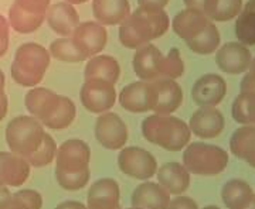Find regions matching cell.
<instances>
[{
    "instance_id": "1",
    "label": "cell",
    "mask_w": 255,
    "mask_h": 209,
    "mask_svg": "<svg viewBox=\"0 0 255 209\" xmlns=\"http://www.w3.org/2000/svg\"><path fill=\"white\" fill-rule=\"evenodd\" d=\"M142 135L149 143L167 151H180L190 143L191 130L182 119L172 115L153 113L143 119Z\"/></svg>"
},
{
    "instance_id": "2",
    "label": "cell",
    "mask_w": 255,
    "mask_h": 209,
    "mask_svg": "<svg viewBox=\"0 0 255 209\" xmlns=\"http://www.w3.org/2000/svg\"><path fill=\"white\" fill-rule=\"evenodd\" d=\"M51 55L46 47L37 43H26L18 47L10 67L11 78L21 86L34 88L43 81L50 67Z\"/></svg>"
},
{
    "instance_id": "3",
    "label": "cell",
    "mask_w": 255,
    "mask_h": 209,
    "mask_svg": "<svg viewBox=\"0 0 255 209\" xmlns=\"http://www.w3.org/2000/svg\"><path fill=\"white\" fill-rule=\"evenodd\" d=\"M228 153L223 147L204 141H193L184 147L183 165L194 175H219L227 168Z\"/></svg>"
},
{
    "instance_id": "4",
    "label": "cell",
    "mask_w": 255,
    "mask_h": 209,
    "mask_svg": "<svg viewBox=\"0 0 255 209\" xmlns=\"http://www.w3.org/2000/svg\"><path fill=\"white\" fill-rule=\"evenodd\" d=\"M46 130L43 123L33 116H16L6 128V143L14 154L27 157L40 147Z\"/></svg>"
},
{
    "instance_id": "5",
    "label": "cell",
    "mask_w": 255,
    "mask_h": 209,
    "mask_svg": "<svg viewBox=\"0 0 255 209\" xmlns=\"http://www.w3.org/2000/svg\"><path fill=\"white\" fill-rule=\"evenodd\" d=\"M118 167L122 173L135 180L147 181L156 175L157 161L155 155L143 147L129 145L121 148L118 154Z\"/></svg>"
},
{
    "instance_id": "6",
    "label": "cell",
    "mask_w": 255,
    "mask_h": 209,
    "mask_svg": "<svg viewBox=\"0 0 255 209\" xmlns=\"http://www.w3.org/2000/svg\"><path fill=\"white\" fill-rule=\"evenodd\" d=\"M81 105L91 113L101 115L105 113L117 102V89L115 85L102 79H85L82 83Z\"/></svg>"
},
{
    "instance_id": "7",
    "label": "cell",
    "mask_w": 255,
    "mask_h": 209,
    "mask_svg": "<svg viewBox=\"0 0 255 209\" xmlns=\"http://www.w3.org/2000/svg\"><path fill=\"white\" fill-rule=\"evenodd\" d=\"M152 110L159 115H172L182 106L183 89L176 79L157 78L149 81Z\"/></svg>"
},
{
    "instance_id": "8",
    "label": "cell",
    "mask_w": 255,
    "mask_h": 209,
    "mask_svg": "<svg viewBox=\"0 0 255 209\" xmlns=\"http://www.w3.org/2000/svg\"><path fill=\"white\" fill-rule=\"evenodd\" d=\"M95 139L107 150H121L128 141V126L114 112L101 113L95 122Z\"/></svg>"
},
{
    "instance_id": "9",
    "label": "cell",
    "mask_w": 255,
    "mask_h": 209,
    "mask_svg": "<svg viewBox=\"0 0 255 209\" xmlns=\"http://www.w3.org/2000/svg\"><path fill=\"white\" fill-rule=\"evenodd\" d=\"M91 150L81 139H68L57 148L55 170L65 173H75L90 168Z\"/></svg>"
},
{
    "instance_id": "10",
    "label": "cell",
    "mask_w": 255,
    "mask_h": 209,
    "mask_svg": "<svg viewBox=\"0 0 255 209\" xmlns=\"http://www.w3.org/2000/svg\"><path fill=\"white\" fill-rule=\"evenodd\" d=\"M74 43L87 58L98 55L105 48L108 41V31L98 21L80 23L73 33Z\"/></svg>"
},
{
    "instance_id": "11",
    "label": "cell",
    "mask_w": 255,
    "mask_h": 209,
    "mask_svg": "<svg viewBox=\"0 0 255 209\" xmlns=\"http://www.w3.org/2000/svg\"><path fill=\"white\" fill-rule=\"evenodd\" d=\"M227 92V83L223 76L217 73H204L191 88V99L200 106H217L224 99Z\"/></svg>"
},
{
    "instance_id": "12",
    "label": "cell",
    "mask_w": 255,
    "mask_h": 209,
    "mask_svg": "<svg viewBox=\"0 0 255 209\" xmlns=\"http://www.w3.org/2000/svg\"><path fill=\"white\" fill-rule=\"evenodd\" d=\"M251 63H253L251 51L247 48V46L238 41H231L223 47H219L216 53L217 67L221 71L231 75H238L248 71Z\"/></svg>"
},
{
    "instance_id": "13",
    "label": "cell",
    "mask_w": 255,
    "mask_h": 209,
    "mask_svg": "<svg viewBox=\"0 0 255 209\" xmlns=\"http://www.w3.org/2000/svg\"><path fill=\"white\" fill-rule=\"evenodd\" d=\"M153 38L155 34L149 23L135 11L119 24V41L127 48L137 50L149 44Z\"/></svg>"
},
{
    "instance_id": "14",
    "label": "cell",
    "mask_w": 255,
    "mask_h": 209,
    "mask_svg": "<svg viewBox=\"0 0 255 209\" xmlns=\"http://www.w3.org/2000/svg\"><path fill=\"white\" fill-rule=\"evenodd\" d=\"M187 125L194 136L200 139H216L224 130L226 119L216 106H206L196 110Z\"/></svg>"
},
{
    "instance_id": "15",
    "label": "cell",
    "mask_w": 255,
    "mask_h": 209,
    "mask_svg": "<svg viewBox=\"0 0 255 209\" xmlns=\"http://www.w3.org/2000/svg\"><path fill=\"white\" fill-rule=\"evenodd\" d=\"M31 165L21 155L0 151V185L20 187L27 181Z\"/></svg>"
},
{
    "instance_id": "16",
    "label": "cell",
    "mask_w": 255,
    "mask_h": 209,
    "mask_svg": "<svg viewBox=\"0 0 255 209\" xmlns=\"http://www.w3.org/2000/svg\"><path fill=\"white\" fill-rule=\"evenodd\" d=\"M121 191L112 178H101L91 184L87 194V209H121Z\"/></svg>"
},
{
    "instance_id": "17",
    "label": "cell",
    "mask_w": 255,
    "mask_h": 209,
    "mask_svg": "<svg viewBox=\"0 0 255 209\" xmlns=\"http://www.w3.org/2000/svg\"><path fill=\"white\" fill-rule=\"evenodd\" d=\"M162 58V51L150 43L137 48L132 58L133 72L140 81H155L159 78Z\"/></svg>"
},
{
    "instance_id": "18",
    "label": "cell",
    "mask_w": 255,
    "mask_h": 209,
    "mask_svg": "<svg viewBox=\"0 0 255 209\" xmlns=\"http://www.w3.org/2000/svg\"><path fill=\"white\" fill-rule=\"evenodd\" d=\"M46 20L50 28L63 37L73 36L74 30L80 24L77 10L67 1L50 4L46 13Z\"/></svg>"
},
{
    "instance_id": "19",
    "label": "cell",
    "mask_w": 255,
    "mask_h": 209,
    "mask_svg": "<svg viewBox=\"0 0 255 209\" xmlns=\"http://www.w3.org/2000/svg\"><path fill=\"white\" fill-rule=\"evenodd\" d=\"M132 207L142 209H167L170 194L159 182L145 181L139 184L130 197Z\"/></svg>"
},
{
    "instance_id": "20",
    "label": "cell",
    "mask_w": 255,
    "mask_h": 209,
    "mask_svg": "<svg viewBox=\"0 0 255 209\" xmlns=\"http://www.w3.org/2000/svg\"><path fill=\"white\" fill-rule=\"evenodd\" d=\"M121 106L132 113H146L152 110L150 88L147 81H136L122 88L118 96Z\"/></svg>"
},
{
    "instance_id": "21",
    "label": "cell",
    "mask_w": 255,
    "mask_h": 209,
    "mask_svg": "<svg viewBox=\"0 0 255 209\" xmlns=\"http://www.w3.org/2000/svg\"><path fill=\"white\" fill-rule=\"evenodd\" d=\"M157 182L170 195H182L190 185V173L182 163L169 161L164 163L156 171Z\"/></svg>"
},
{
    "instance_id": "22",
    "label": "cell",
    "mask_w": 255,
    "mask_h": 209,
    "mask_svg": "<svg viewBox=\"0 0 255 209\" xmlns=\"http://www.w3.org/2000/svg\"><path fill=\"white\" fill-rule=\"evenodd\" d=\"M210 20L203 11L194 9H184L179 11L172 20V28L184 41L197 37L210 24Z\"/></svg>"
},
{
    "instance_id": "23",
    "label": "cell",
    "mask_w": 255,
    "mask_h": 209,
    "mask_svg": "<svg viewBox=\"0 0 255 209\" xmlns=\"http://www.w3.org/2000/svg\"><path fill=\"white\" fill-rule=\"evenodd\" d=\"M60 95L47 88H33L24 96V105L33 118L41 123L46 120L58 103Z\"/></svg>"
},
{
    "instance_id": "24",
    "label": "cell",
    "mask_w": 255,
    "mask_h": 209,
    "mask_svg": "<svg viewBox=\"0 0 255 209\" xmlns=\"http://www.w3.org/2000/svg\"><path fill=\"white\" fill-rule=\"evenodd\" d=\"M92 13L102 26H117L130 14V4L129 0H92Z\"/></svg>"
},
{
    "instance_id": "25",
    "label": "cell",
    "mask_w": 255,
    "mask_h": 209,
    "mask_svg": "<svg viewBox=\"0 0 255 209\" xmlns=\"http://www.w3.org/2000/svg\"><path fill=\"white\" fill-rule=\"evenodd\" d=\"M121 75V67L117 58L112 55H94L88 58L84 78L85 79H102V81L117 83Z\"/></svg>"
},
{
    "instance_id": "26",
    "label": "cell",
    "mask_w": 255,
    "mask_h": 209,
    "mask_svg": "<svg viewBox=\"0 0 255 209\" xmlns=\"http://www.w3.org/2000/svg\"><path fill=\"white\" fill-rule=\"evenodd\" d=\"M230 150L240 160L255 168V126L243 125L230 139Z\"/></svg>"
},
{
    "instance_id": "27",
    "label": "cell",
    "mask_w": 255,
    "mask_h": 209,
    "mask_svg": "<svg viewBox=\"0 0 255 209\" xmlns=\"http://www.w3.org/2000/svg\"><path fill=\"white\" fill-rule=\"evenodd\" d=\"M254 191L244 180L233 178L221 188V200L228 209H243L253 201Z\"/></svg>"
},
{
    "instance_id": "28",
    "label": "cell",
    "mask_w": 255,
    "mask_h": 209,
    "mask_svg": "<svg viewBox=\"0 0 255 209\" xmlns=\"http://www.w3.org/2000/svg\"><path fill=\"white\" fill-rule=\"evenodd\" d=\"M75 116H77L75 103L70 98L60 95L57 106L51 112V115L43 122V126L53 129V130H63L71 126Z\"/></svg>"
},
{
    "instance_id": "29",
    "label": "cell",
    "mask_w": 255,
    "mask_h": 209,
    "mask_svg": "<svg viewBox=\"0 0 255 209\" xmlns=\"http://www.w3.org/2000/svg\"><path fill=\"white\" fill-rule=\"evenodd\" d=\"M243 0H206L203 13L213 21H228L241 13Z\"/></svg>"
},
{
    "instance_id": "30",
    "label": "cell",
    "mask_w": 255,
    "mask_h": 209,
    "mask_svg": "<svg viewBox=\"0 0 255 209\" xmlns=\"http://www.w3.org/2000/svg\"><path fill=\"white\" fill-rule=\"evenodd\" d=\"M46 16L41 14H33L20 9L16 3H13L9 9V26L17 33L21 34H30L40 28Z\"/></svg>"
},
{
    "instance_id": "31",
    "label": "cell",
    "mask_w": 255,
    "mask_h": 209,
    "mask_svg": "<svg viewBox=\"0 0 255 209\" xmlns=\"http://www.w3.org/2000/svg\"><path fill=\"white\" fill-rule=\"evenodd\" d=\"M220 43H221L220 31L213 21H210L209 26L204 28V31L200 33L199 36L186 41L187 47L193 53L200 55H209L216 53L219 50Z\"/></svg>"
},
{
    "instance_id": "32",
    "label": "cell",
    "mask_w": 255,
    "mask_h": 209,
    "mask_svg": "<svg viewBox=\"0 0 255 209\" xmlns=\"http://www.w3.org/2000/svg\"><path fill=\"white\" fill-rule=\"evenodd\" d=\"M50 55L54 57L55 60L63 61V63H81L84 60H88L81 50L74 43L73 37H60L55 38L50 44Z\"/></svg>"
},
{
    "instance_id": "33",
    "label": "cell",
    "mask_w": 255,
    "mask_h": 209,
    "mask_svg": "<svg viewBox=\"0 0 255 209\" xmlns=\"http://www.w3.org/2000/svg\"><path fill=\"white\" fill-rule=\"evenodd\" d=\"M57 143L53 139L51 135L46 133L44 137H43V141L40 147L37 148L36 151L33 154H30L26 157V160L28 161V164L31 167H36V168H40V167H46L48 164H51L55 160V154H57Z\"/></svg>"
},
{
    "instance_id": "34",
    "label": "cell",
    "mask_w": 255,
    "mask_h": 209,
    "mask_svg": "<svg viewBox=\"0 0 255 209\" xmlns=\"http://www.w3.org/2000/svg\"><path fill=\"white\" fill-rule=\"evenodd\" d=\"M135 13H137L139 16H142L149 23V26L153 30L155 38H159V37L163 36L164 33L169 30V27H170V18L167 16V13L164 11V9L140 7V6H137Z\"/></svg>"
},
{
    "instance_id": "35",
    "label": "cell",
    "mask_w": 255,
    "mask_h": 209,
    "mask_svg": "<svg viewBox=\"0 0 255 209\" xmlns=\"http://www.w3.org/2000/svg\"><path fill=\"white\" fill-rule=\"evenodd\" d=\"M184 73V63H183L182 54L177 47L169 50V53L163 55L160 70H159V78H169V79H177Z\"/></svg>"
},
{
    "instance_id": "36",
    "label": "cell",
    "mask_w": 255,
    "mask_h": 209,
    "mask_svg": "<svg viewBox=\"0 0 255 209\" xmlns=\"http://www.w3.org/2000/svg\"><path fill=\"white\" fill-rule=\"evenodd\" d=\"M236 36L238 43L255 46V13L243 10L236 17Z\"/></svg>"
},
{
    "instance_id": "37",
    "label": "cell",
    "mask_w": 255,
    "mask_h": 209,
    "mask_svg": "<svg viewBox=\"0 0 255 209\" xmlns=\"http://www.w3.org/2000/svg\"><path fill=\"white\" fill-rule=\"evenodd\" d=\"M91 178L90 168L82 170V171H75V173H65V171H58L55 170V180L57 184L67 190V191H78L84 188Z\"/></svg>"
},
{
    "instance_id": "38",
    "label": "cell",
    "mask_w": 255,
    "mask_h": 209,
    "mask_svg": "<svg viewBox=\"0 0 255 209\" xmlns=\"http://www.w3.org/2000/svg\"><path fill=\"white\" fill-rule=\"evenodd\" d=\"M11 198L27 209H41L43 197L34 190H20L16 194H11Z\"/></svg>"
},
{
    "instance_id": "39",
    "label": "cell",
    "mask_w": 255,
    "mask_h": 209,
    "mask_svg": "<svg viewBox=\"0 0 255 209\" xmlns=\"http://www.w3.org/2000/svg\"><path fill=\"white\" fill-rule=\"evenodd\" d=\"M14 3L17 4L20 9L24 10V11L33 13V14L46 16L51 0H14Z\"/></svg>"
},
{
    "instance_id": "40",
    "label": "cell",
    "mask_w": 255,
    "mask_h": 209,
    "mask_svg": "<svg viewBox=\"0 0 255 209\" xmlns=\"http://www.w3.org/2000/svg\"><path fill=\"white\" fill-rule=\"evenodd\" d=\"M231 113H233V119L240 123V125H248V118H247V95L241 93L233 102L231 106Z\"/></svg>"
},
{
    "instance_id": "41",
    "label": "cell",
    "mask_w": 255,
    "mask_h": 209,
    "mask_svg": "<svg viewBox=\"0 0 255 209\" xmlns=\"http://www.w3.org/2000/svg\"><path fill=\"white\" fill-rule=\"evenodd\" d=\"M167 209H199L197 202L186 195H177L176 198L170 200Z\"/></svg>"
},
{
    "instance_id": "42",
    "label": "cell",
    "mask_w": 255,
    "mask_h": 209,
    "mask_svg": "<svg viewBox=\"0 0 255 209\" xmlns=\"http://www.w3.org/2000/svg\"><path fill=\"white\" fill-rule=\"evenodd\" d=\"M9 21L0 14V58L9 48Z\"/></svg>"
},
{
    "instance_id": "43",
    "label": "cell",
    "mask_w": 255,
    "mask_h": 209,
    "mask_svg": "<svg viewBox=\"0 0 255 209\" xmlns=\"http://www.w3.org/2000/svg\"><path fill=\"white\" fill-rule=\"evenodd\" d=\"M241 93H255V71H248L244 75L241 85H240Z\"/></svg>"
},
{
    "instance_id": "44",
    "label": "cell",
    "mask_w": 255,
    "mask_h": 209,
    "mask_svg": "<svg viewBox=\"0 0 255 209\" xmlns=\"http://www.w3.org/2000/svg\"><path fill=\"white\" fill-rule=\"evenodd\" d=\"M247 95V118L248 125L255 126V93H246Z\"/></svg>"
},
{
    "instance_id": "45",
    "label": "cell",
    "mask_w": 255,
    "mask_h": 209,
    "mask_svg": "<svg viewBox=\"0 0 255 209\" xmlns=\"http://www.w3.org/2000/svg\"><path fill=\"white\" fill-rule=\"evenodd\" d=\"M140 7H155V9H164L169 0H137Z\"/></svg>"
},
{
    "instance_id": "46",
    "label": "cell",
    "mask_w": 255,
    "mask_h": 209,
    "mask_svg": "<svg viewBox=\"0 0 255 209\" xmlns=\"http://www.w3.org/2000/svg\"><path fill=\"white\" fill-rule=\"evenodd\" d=\"M54 209H87V205H84L80 201H64Z\"/></svg>"
},
{
    "instance_id": "47",
    "label": "cell",
    "mask_w": 255,
    "mask_h": 209,
    "mask_svg": "<svg viewBox=\"0 0 255 209\" xmlns=\"http://www.w3.org/2000/svg\"><path fill=\"white\" fill-rule=\"evenodd\" d=\"M11 200V194H10L7 187L0 185V209H4L7 207V204Z\"/></svg>"
},
{
    "instance_id": "48",
    "label": "cell",
    "mask_w": 255,
    "mask_h": 209,
    "mask_svg": "<svg viewBox=\"0 0 255 209\" xmlns=\"http://www.w3.org/2000/svg\"><path fill=\"white\" fill-rule=\"evenodd\" d=\"M7 109H9V99H7V95H6V93H0V122L6 118Z\"/></svg>"
},
{
    "instance_id": "49",
    "label": "cell",
    "mask_w": 255,
    "mask_h": 209,
    "mask_svg": "<svg viewBox=\"0 0 255 209\" xmlns=\"http://www.w3.org/2000/svg\"><path fill=\"white\" fill-rule=\"evenodd\" d=\"M183 1H184V4L187 6V9H194L203 11L204 1H206V0H183Z\"/></svg>"
},
{
    "instance_id": "50",
    "label": "cell",
    "mask_w": 255,
    "mask_h": 209,
    "mask_svg": "<svg viewBox=\"0 0 255 209\" xmlns=\"http://www.w3.org/2000/svg\"><path fill=\"white\" fill-rule=\"evenodd\" d=\"M4 209H27V208H24L23 205H20L18 202H16V201L11 198L9 204H7V207H6Z\"/></svg>"
},
{
    "instance_id": "51",
    "label": "cell",
    "mask_w": 255,
    "mask_h": 209,
    "mask_svg": "<svg viewBox=\"0 0 255 209\" xmlns=\"http://www.w3.org/2000/svg\"><path fill=\"white\" fill-rule=\"evenodd\" d=\"M244 10L246 11H251V13H255V0H248L244 6Z\"/></svg>"
},
{
    "instance_id": "52",
    "label": "cell",
    "mask_w": 255,
    "mask_h": 209,
    "mask_svg": "<svg viewBox=\"0 0 255 209\" xmlns=\"http://www.w3.org/2000/svg\"><path fill=\"white\" fill-rule=\"evenodd\" d=\"M4 85H6V76L0 70V93H4Z\"/></svg>"
},
{
    "instance_id": "53",
    "label": "cell",
    "mask_w": 255,
    "mask_h": 209,
    "mask_svg": "<svg viewBox=\"0 0 255 209\" xmlns=\"http://www.w3.org/2000/svg\"><path fill=\"white\" fill-rule=\"evenodd\" d=\"M67 3H70V4H82V3H87L88 0H65Z\"/></svg>"
},
{
    "instance_id": "54",
    "label": "cell",
    "mask_w": 255,
    "mask_h": 209,
    "mask_svg": "<svg viewBox=\"0 0 255 209\" xmlns=\"http://www.w3.org/2000/svg\"><path fill=\"white\" fill-rule=\"evenodd\" d=\"M243 209H255V195H254V198H253V201L247 205L246 208H243Z\"/></svg>"
},
{
    "instance_id": "55",
    "label": "cell",
    "mask_w": 255,
    "mask_h": 209,
    "mask_svg": "<svg viewBox=\"0 0 255 209\" xmlns=\"http://www.w3.org/2000/svg\"><path fill=\"white\" fill-rule=\"evenodd\" d=\"M203 209H220L219 207H216V205H207V207H204Z\"/></svg>"
},
{
    "instance_id": "56",
    "label": "cell",
    "mask_w": 255,
    "mask_h": 209,
    "mask_svg": "<svg viewBox=\"0 0 255 209\" xmlns=\"http://www.w3.org/2000/svg\"><path fill=\"white\" fill-rule=\"evenodd\" d=\"M250 70H251V71H255V57L253 58V63H251V67H250Z\"/></svg>"
},
{
    "instance_id": "57",
    "label": "cell",
    "mask_w": 255,
    "mask_h": 209,
    "mask_svg": "<svg viewBox=\"0 0 255 209\" xmlns=\"http://www.w3.org/2000/svg\"><path fill=\"white\" fill-rule=\"evenodd\" d=\"M127 209H142V208H136V207H130V208H127Z\"/></svg>"
}]
</instances>
